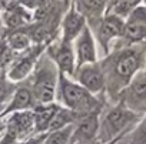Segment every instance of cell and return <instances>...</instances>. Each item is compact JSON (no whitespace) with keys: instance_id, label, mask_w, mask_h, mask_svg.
<instances>
[{"instance_id":"1","label":"cell","mask_w":146,"mask_h":144,"mask_svg":"<svg viewBox=\"0 0 146 144\" xmlns=\"http://www.w3.org/2000/svg\"><path fill=\"white\" fill-rule=\"evenodd\" d=\"M145 56L146 46L143 47L142 44L126 46L120 50H116L108 57L106 61L100 63L106 83H109L112 89L123 91V89L145 66Z\"/></svg>"},{"instance_id":"2","label":"cell","mask_w":146,"mask_h":144,"mask_svg":"<svg viewBox=\"0 0 146 144\" xmlns=\"http://www.w3.org/2000/svg\"><path fill=\"white\" fill-rule=\"evenodd\" d=\"M60 71L49 54H42L35 66L32 93L39 104H50L56 96Z\"/></svg>"},{"instance_id":"3","label":"cell","mask_w":146,"mask_h":144,"mask_svg":"<svg viewBox=\"0 0 146 144\" xmlns=\"http://www.w3.org/2000/svg\"><path fill=\"white\" fill-rule=\"evenodd\" d=\"M60 97L66 107L75 113V116L85 117L88 114L96 113V107H99L96 99L80 84L72 82L66 77V74H59V84H57Z\"/></svg>"},{"instance_id":"4","label":"cell","mask_w":146,"mask_h":144,"mask_svg":"<svg viewBox=\"0 0 146 144\" xmlns=\"http://www.w3.org/2000/svg\"><path fill=\"white\" fill-rule=\"evenodd\" d=\"M137 118H139V114L129 110L123 103L117 104L105 116L102 124L99 123L98 141L109 143L115 138L122 137L126 128H129L135 121H137Z\"/></svg>"},{"instance_id":"5","label":"cell","mask_w":146,"mask_h":144,"mask_svg":"<svg viewBox=\"0 0 146 144\" xmlns=\"http://www.w3.org/2000/svg\"><path fill=\"white\" fill-rule=\"evenodd\" d=\"M122 103L136 114L146 113V73H139L122 91Z\"/></svg>"},{"instance_id":"6","label":"cell","mask_w":146,"mask_h":144,"mask_svg":"<svg viewBox=\"0 0 146 144\" xmlns=\"http://www.w3.org/2000/svg\"><path fill=\"white\" fill-rule=\"evenodd\" d=\"M126 46L142 44L146 41V7L137 6L126 19L123 37Z\"/></svg>"},{"instance_id":"7","label":"cell","mask_w":146,"mask_h":144,"mask_svg":"<svg viewBox=\"0 0 146 144\" xmlns=\"http://www.w3.org/2000/svg\"><path fill=\"white\" fill-rule=\"evenodd\" d=\"M123 30H125V19L119 17L115 13L106 14L105 17L98 20L96 26V37L99 43L103 46L105 51H109V46L113 40L117 37H123Z\"/></svg>"},{"instance_id":"8","label":"cell","mask_w":146,"mask_h":144,"mask_svg":"<svg viewBox=\"0 0 146 144\" xmlns=\"http://www.w3.org/2000/svg\"><path fill=\"white\" fill-rule=\"evenodd\" d=\"M76 77L83 89H86L90 94L99 93L106 86V77L103 73L102 64L99 61L85 64L76 68Z\"/></svg>"},{"instance_id":"9","label":"cell","mask_w":146,"mask_h":144,"mask_svg":"<svg viewBox=\"0 0 146 144\" xmlns=\"http://www.w3.org/2000/svg\"><path fill=\"white\" fill-rule=\"evenodd\" d=\"M73 50H75L76 68L80 67V66L98 61L95 36H93V33H92L89 26H86L83 29V32L79 34V37L73 41Z\"/></svg>"},{"instance_id":"10","label":"cell","mask_w":146,"mask_h":144,"mask_svg":"<svg viewBox=\"0 0 146 144\" xmlns=\"http://www.w3.org/2000/svg\"><path fill=\"white\" fill-rule=\"evenodd\" d=\"M99 133V118L98 113L80 117L76 127H73L69 144H89L98 137Z\"/></svg>"},{"instance_id":"11","label":"cell","mask_w":146,"mask_h":144,"mask_svg":"<svg viewBox=\"0 0 146 144\" xmlns=\"http://www.w3.org/2000/svg\"><path fill=\"white\" fill-rule=\"evenodd\" d=\"M86 26V17L73 6L62 20V41L73 44Z\"/></svg>"},{"instance_id":"12","label":"cell","mask_w":146,"mask_h":144,"mask_svg":"<svg viewBox=\"0 0 146 144\" xmlns=\"http://www.w3.org/2000/svg\"><path fill=\"white\" fill-rule=\"evenodd\" d=\"M50 59L57 66L59 71L63 74H73L76 71V60H75V50L73 44L64 43L60 40L59 44L54 46L53 50L49 51Z\"/></svg>"},{"instance_id":"13","label":"cell","mask_w":146,"mask_h":144,"mask_svg":"<svg viewBox=\"0 0 146 144\" xmlns=\"http://www.w3.org/2000/svg\"><path fill=\"white\" fill-rule=\"evenodd\" d=\"M10 133H13L17 140L27 137L33 130H35V114L33 110H25V111H17L13 113L7 121V127Z\"/></svg>"},{"instance_id":"14","label":"cell","mask_w":146,"mask_h":144,"mask_svg":"<svg viewBox=\"0 0 146 144\" xmlns=\"http://www.w3.org/2000/svg\"><path fill=\"white\" fill-rule=\"evenodd\" d=\"M37 59H39V51L26 54L25 57L19 59V60L10 67L9 73H7V80H10L12 83L25 80V79L32 73V71H33Z\"/></svg>"},{"instance_id":"15","label":"cell","mask_w":146,"mask_h":144,"mask_svg":"<svg viewBox=\"0 0 146 144\" xmlns=\"http://www.w3.org/2000/svg\"><path fill=\"white\" fill-rule=\"evenodd\" d=\"M35 104V96L32 93V90L29 87H17L13 93V97L10 100V103L7 104L6 110L3 111L2 116H6V114H13V113H17V111H25L27 108H30L32 106Z\"/></svg>"},{"instance_id":"16","label":"cell","mask_w":146,"mask_h":144,"mask_svg":"<svg viewBox=\"0 0 146 144\" xmlns=\"http://www.w3.org/2000/svg\"><path fill=\"white\" fill-rule=\"evenodd\" d=\"M59 106L56 104H39L35 107L33 114H35V130L36 131H49L52 120L54 118L56 113L59 111Z\"/></svg>"},{"instance_id":"17","label":"cell","mask_w":146,"mask_h":144,"mask_svg":"<svg viewBox=\"0 0 146 144\" xmlns=\"http://www.w3.org/2000/svg\"><path fill=\"white\" fill-rule=\"evenodd\" d=\"M78 10L85 16V17H95V19H102L103 13L106 10V7L109 6V3H112L113 6L116 5L115 0H78Z\"/></svg>"},{"instance_id":"18","label":"cell","mask_w":146,"mask_h":144,"mask_svg":"<svg viewBox=\"0 0 146 144\" xmlns=\"http://www.w3.org/2000/svg\"><path fill=\"white\" fill-rule=\"evenodd\" d=\"M72 131H73L72 126H67L62 130L50 131L46 135V140H44L43 144H69L70 137H72Z\"/></svg>"},{"instance_id":"19","label":"cell","mask_w":146,"mask_h":144,"mask_svg":"<svg viewBox=\"0 0 146 144\" xmlns=\"http://www.w3.org/2000/svg\"><path fill=\"white\" fill-rule=\"evenodd\" d=\"M30 39L32 37L27 33H25V32H15L10 36V39H9V44H10V47L13 50H17V51L19 50H25V49L29 47Z\"/></svg>"},{"instance_id":"20","label":"cell","mask_w":146,"mask_h":144,"mask_svg":"<svg viewBox=\"0 0 146 144\" xmlns=\"http://www.w3.org/2000/svg\"><path fill=\"white\" fill-rule=\"evenodd\" d=\"M130 144H146V116L132 134Z\"/></svg>"},{"instance_id":"21","label":"cell","mask_w":146,"mask_h":144,"mask_svg":"<svg viewBox=\"0 0 146 144\" xmlns=\"http://www.w3.org/2000/svg\"><path fill=\"white\" fill-rule=\"evenodd\" d=\"M15 84L10 80H6L0 77V106H2L13 93H15Z\"/></svg>"},{"instance_id":"22","label":"cell","mask_w":146,"mask_h":144,"mask_svg":"<svg viewBox=\"0 0 146 144\" xmlns=\"http://www.w3.org/2000/svg\"><path fill=\"white\" fill-rule=\"evenodd\" d=\"M17 141H19L17 137L13 133H10L9 130H6L3 137L0 138V144H17Z\"/></svg>"},{"instance_id":"23","label":"cell","mask_w":146,"mask_h":144,"mask_svg":"<svg viewBox=\"0 0 146 144\" xmlns=\"http://www.w3.org/2000/svg\"><path fill=\"white\" fill-rule=\"evenodd\" d=\"M46 135H47V133H42L40 135H36V137L29 138V140H27L26 143H23V144H43L44 140H46Z\"/></svg>"},{"instance_id":"24","label":"cell","mask_w":146,"mask_h":144,"mask_svg":"<svg viewBox=\"0 0 146 144\" xmlns=\"http://www.w3.org/2000/svg\"><path fill=\"white\" fill-rule=\"evenodd\" d=\"M119 140H120V137H119V138H115V140H112V141H109V143H106V144H116Z\"/></svg>"},{"instance_id":"25","label":"cell","mask_w":146,"mask_h":144,"mask_svg":"<svg viewBox=\"0 0 146 144\" xmlns=\"http://www.w3.org/2000/svg\"><path fill=\"white\" fill-rule=\"evenodd\" d=\"M5 131H6V130H5L3 127H0V138H2V137H3V134H5Z\"/></svg>"},{"instance_id":"26","label":"cell","mask_w":146,"mask_h":144,"mask_svg":"<svg viewBox=\"0 0 146 144\" xmlns=\"http://www.w3.org/2000/svg\"><path fill=\"white\" fill-rule=\"evenodd\" d=\"M145 73H146V56H145Z\"/></svg>"},{"instance_id":"27","label":"cell","mask_w":146,"mask_h":144,"mask_svg":"<svg viewBox=\"0 0 146 144\" xmlns=\"http://www.w3.org/2000/svg\"><path fill=\"white\" fill-rule=\"evenodd\" d=\"M142 2H143V6L146 7V0H142Z\"/></svg>"},{"instance_id":"28","label":"cell","mask_w":146,"mask_h":144,"mask_svg":"<svg viewBox=\"0 0 146 144\" xmlns=\"http://www.w3.org/2000/svg\"><path fill=\"white\" fill-rule=\"evenodd\" d=\"M63 2H64V3H66V5H67V3H69V0H63Z\"/></svg>"}]
</instances>
